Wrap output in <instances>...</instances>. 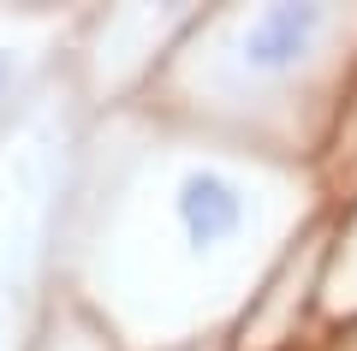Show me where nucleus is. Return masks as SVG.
Wrapping results in <instances>:
<instances>
[{
	"label": "nucleus",
	"mask_w": 357,
	"mask_h": 351,
	"mask_svg": "<svg viewBox=\"0 0 357 351\" xmlns=\"http://www.w3.org/2000/svg\"><path fill=\"white\" fill-rule=\"evenodd\" d=\"M316 24H321V13L316 6H274V13H262L250 24V66H292L298 54L310 48V36H316Z\"/></svg>",
	"instance_id": "obj_1"
},
{
	"label": "nucleus",
	"mask_w": 357,
	"mask_h": 351,
	"mask_svg": "<svg viewBox=\"0 0 357 351\" xmlns=\"http://www.w3.org/2000/svg\"><path fill=\"white\" fill-rule=\"evenodd\" d=\"M0 77H6V66H0Z\"/></svg>",
	"instance_id": "obj_3"
},
{
	"label": "nucleus",
	"mask_w": 357,
	"mask_h": 351,
	"mask_svg": "<svg viewBox=\"0 0 357 351\" xmlns=\"http://www.w3.org/2000/svg\"><path fill=\"white\" fill-rule=\"evenodd\" d=\"M178 209H185V226H191L203 244L227 239L232 226H238V197H232V185H227V179H208V173L185 185Z\"/></svg>",
	"instance_id": "obj_2"
}]
</instances>
